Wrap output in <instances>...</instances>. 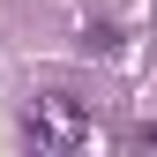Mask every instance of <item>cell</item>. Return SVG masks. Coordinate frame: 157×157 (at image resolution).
<instances>
[{
  "label": "cell",
  "mask_w": 157,
  "mask_h": 157,
  "mask_svg": "<svg viewBox=\"0 0 157 157\" xmlns=\"http://www.w3.org/2000/svg\"><path fill=\"white\" fill-rule=\"evenodd\" d=\"M23 135L37 150H82L90 142V112H82V97H30L23 105Z\"/></svg>",
  "instance_id": "1"
},
{
  "label": "cell",
  "mask_w": 157,
  "mask_h": 157,
  "mask_svg": "<svg viewBox=\"0 0 157 157\" xmlns=\"http://www.w3.org/2000/svg\"><path fill=\"white\" fill-rule=\"evenodd\" d=\"M127 150H157V120H135L127 127Z\"/></svg>",
  "instance_id": "2"
}]
</instances>
